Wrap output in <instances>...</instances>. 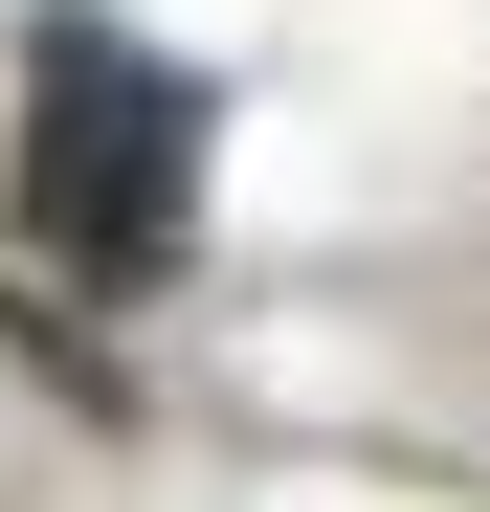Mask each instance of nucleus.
<instances>
[{"label": "nucleus", "mask_w": 490, "mask_h": 512, "mask_svg": "<svg viewBox=\"0 0 490 512\" xmlns=\"http://www.w3.org/2000/svg\"><path fill=\"white\" fill-rule=\"evenodd\" d=\"M179 201H201V90L156 45H112V23H45V67H23V223L90 290H156Z\"/></svg>", "instance_id": "obj_1"}]
</instances>
